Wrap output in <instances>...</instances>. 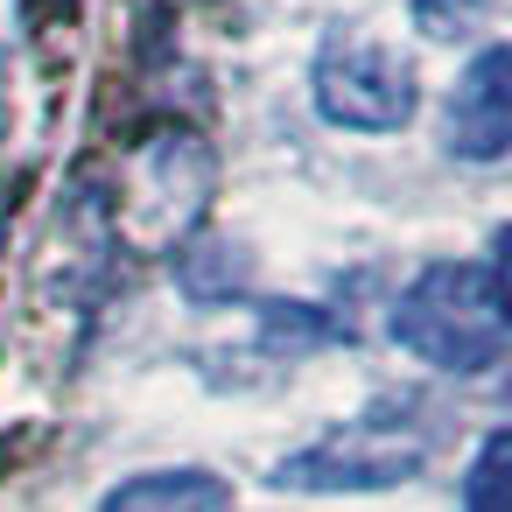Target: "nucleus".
<instances>
[{
	"instance_id": "f03ea898",
	"label": "nucleus",
	"mask_w": 512,
	"mask_h": 512,
	"mask_svg": "<svg viewBox=\"0 0 512 512\" xmlns=\"http://www.w3.org/2000/svg\"><path fill=\"white\" fill-rule=\"evenodd\" d=\"M309 92H316V113L330 127H351V134H393L421 106L414 64L393 57L386 43H365V36L323 43L316 50V71H309Z\"/></svg>"
},
{
	"instance_id": "423d86ee",
	"label": "nucleus",
	"mask_w": 512,
	"mask_h": 512,
	"mask_svg": "<svg viewBox=\"0 0 512 512\" xmlns=\"http://www.w3.org/2000/svg\"><path fill=\"white\" fill-rule=\"evenodd\" d=\"M456 512H512V435L491 428L456 484Z\"/></svg>"
},
{
	"instance_id": "39448f33",
	"label": "nucleus",
	"mask_w": 512,
	"mask_h": 512,
	"mask_svg": "<svg viewBox=\"0 0 512 512\" xmlns=\"http://www.w3.org/2000/svg\"><path fill=\"white\" fill-rule=\"evenodd\" d=\"M99 512H232V484L218 470H148V477H127L120 491H106Z\"/></svg>"
},
{
	"instance_id": "7ed1b4c3",
	"label": "nucleus",
	"mask_w": 512,
	"mask_h": 512,
	"mask_svg": "<svg viewBox=\"0 0 512 512\" xmlns=\"http://www.w3.org/2000/svg\"><path fill=\"white\" fill-rule=\"evenodd\" d=\"M414 470H421V442L400 435V407H372L365 421L274 463V484L281 491H386V484H407Z\"/></svg>"
},
{
	"instance_id": "20e7f679",
	"label": "nucleus",
	"mask_w": 512,
	"mask_h": 512,
	"mask_svg": "<svg viewBox=\"0 0 512 512\" xmlns=\"http://www.w3.org/2000/svg\"><path fill=\"white\" fill-rule=\"evenodd\" d=\"M512 148V50L491 43L463 64L456 92H449V155L456 162H505Z\"/></svg>"
},
{
	"instance_id": "f257e3e1",
	"label": "nucleus",
	"mask_w": 512,
	"mask_h": 512,
	"mask_svg": "<svg viewBox=\"0 0 512 512\" xmlns=\"http://www.w3.org/2000/svg\"><path fill=\"white\" fill-rule=\"evenodd\" d=\"M393 344L435 372H491L505 358V295L491 260H435L393 302Z\"/></svg>"
}]
</instances>
